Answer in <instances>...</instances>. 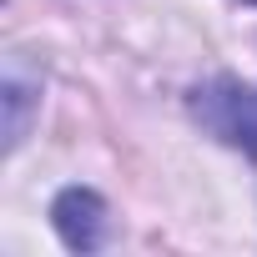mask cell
Wrapping results in <instances>:
<instances>
[{
    "instance_id": "cell-3",
    "label": "cell",
    "mask_w": 257,
    "mask_h": 257,
    "mask_svg": "<svg viewBox=\"0 0 257 257\" xmlns=\"http://www.w3.org/2000/svg\"><path fill=\"white\" fill-rule=\"evenodd\" d=\"M247 6H257V0H247Z\"/></svg>"
},
{
    "instance_id": "cell-1",
    "label": "cell",
    "mask_w": 257,
    "mask_h": 257,
    "mask_svg": "<svg viewBox=\"0 0 257 257\" xmlns=\"http://www.w3.org/2000/svg\"><path fill=\"white\" fill-rule=\"evenodd\" d=\"M192 111H197V121L207 126L212 137H222L227 147H237L247 157H257V91L252 86H242V81H212V86L197 91Z\"/></svg>"
},
{
    "instance_id": "cell-2",
    "label": "cell",
    "mask_w": 257,
    "mask_h": 257,
    "mask_svg": "<svg viewBox=\"0 0 257 257\" xmlns=\"http://www.w3.org/2000/svg\"><path fill=\"white\" fill-rule=\"evenodd\" d=\"M51 222H56V232L71 252H96L101 232H106V202L91 187H66L51 207Z\"/></svg>"
}]
</instances>
